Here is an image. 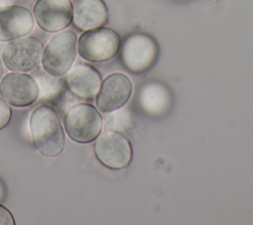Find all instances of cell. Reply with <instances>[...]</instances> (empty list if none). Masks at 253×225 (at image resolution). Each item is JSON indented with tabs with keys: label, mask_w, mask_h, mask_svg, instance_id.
I'll use <instances>...</instances> for the list:
<instances>
[{
	"label": "cell",
	"mask_w": 253,
	"mask_h": 225,
	"mask_svg": "<svg viewBox=\"0 0 253 225\" xmlns=\"http://www.w3.org/2000/svg\"><path fill=\"white\" fill-rule=\"evenodd\" d=\"M94 153L98 161L111 169H123L132 160V147L128 139L111 130H106L96 138Z\"/></svg>",
	"instance_id": "obj_7"
},
{
	"label": "cell",
	"mask_w": 253,
	"mask_h": 225,
	"mask_svg": "<svg viewBox=\"0 0 253 225\" xmlns=\"http://www.w3.org/2000/svg\"><path fill=\"white\" fill-rule=\"evenodd\" d=\"M43 46L35 37H23L4 46L1 59L4 65L14 72H28L38 67L42 60Z\"/></svg>",
	"instance_id": "obj_6"
},
{
	"label": "cell",
	"mask_w": 253,
	"mask_h": 225,
	"mask_svg": "<svg viewBox=\"0 0 253 225\" xmlns=\"http://www.w3.org/2000/svg\"><path fill=\"white\" fill-rule=\"evenodd\" d=\"M120 50V57L124 66L136 74L149 70L156 62L159 54L157 43L145 33L129 35Z\"/></svg>",
	"instance_id": "obj_5"
},
{
	"label": "cell",
	"mask_w": 253,
	"mask_h": 225,
	"mask_svg": "<svg viewBox=\"0 0 253 225\" xmlns=\"http://www.w3.org/2000/svg\"><path fill=\"white\" fill-rule=\"evenodd\" d=\"M77 40L70 30L56 33L42 50L41 63L43 71L53 77L65 75L75 61Z\"/></svg>",
	"instance_id": "obj_2"
},
{
	"label": "cell",
	"mask_w": 253,
	"mask_h": 225,
	"mask_svg": "<svg viewBox=\"0 0 253 225\" xmlns=\"http://www.w3.org/2000/svg\"><path fill=\"white\" fill-rule=\"evenodd\" d=\"M106 130L125 133L130 130L132 126V118L130 112L126 108H119L108 112L105 118Z\"/></svg>",
	"instance_id": "obj_15"
},
{
	"label": "cell",
	"mask_w": 253,
	"mask_h": 225,
	"mask_svg": "<svg viewBox=\"0 0 253 225\" xmlns=\"http://www.w3.org/2000/svg\"><path fill=\"white\" fill-rule=\"evenodd\" d=\"M3 75V63H2V59H0V80L2 78Z\"/></svg>",
	"instance_id": "obj_18"
},
{
	"label": "cell",
	"mask_w": 253,
	"mask_h": 225,
	"mask_svg": "<svg viewBox=\"0 0 253 225\" xmlns=\"http://www.w3.org/2000/svg\"><path fill=\"white\" fill-rule=\"evenodd\" d=\"M121 49L119 34L106 27L84 31L77 40L79 56L91 62H105L114 58Z\"/></svg>",
	"instance_id": "obj_4"
},
{
	"label": "cell",
	"mask_w": 253,
	"mask_h": 225,
	"mask_svg": "<svg viewBox=\"0 0 253 225\" xmlns=\"http://www.w3.org/2000/svg\"><path fill=\"white\" fill-rule=\"evenodd\" d=\"M40 95L36 79L25 72H9L0 80V96L17 108L34 104Z\"/></svg>",
	"instance_id": "obj_8"
},
{
	"label": "cell",
	"mask_w": 253,
	"mask_h": 225,
	"mask_svg": "<svg viewBox=\"0 0 253 225\" xmlns=\"http://www.w3.org/2000/svg\"><path fill=\"white\" fill-rule=\"evenodd\" d=\"M12 117V110L10 105L0 96V130L5 128Z\"/></svg>",
	"instance_id": "obj_16"
},
{
	"label": "cell",
	"mask_w": 253,
	"mask_h": 225,
	"mask_svg": "<svg viewBox=\"0 0 253 225\" xmlns=\"http://www.w3.org/2000/svg\"><path fill=\"white\" fill-rule=\"evenodd\" d=\"M0 225H15V219L11 211L0 203Z\"/></svg>",
	"instance_id": "obj_17"
},
{
	"label": "cell",
	"mask_w": 253,
	"mask_h": 225,
	"mask_svg": "<svg viewBox=\"0 0 253 225\" xmlns=\"http://www.w3.org/2000/svg\"><path fill=\"white\" fill-rule=\"evenodd\" d=\"M67 136L78 144H87L96 140L101 134L103 119L92 104L78 103L71 106L63 118Z\"/></svg>",
	"instance_id": "obj_3"
},
{
	"label": "cell",
	"mask_w": 253,
	"mask_h": 225,
	"mask_svg": "<svg viewBox=\"0 0 253 225\" xmlns=\"http://www.w3.org/2000/svg\"><path fill=\"white\" fill-rule=\"evenodd\" d=\"M32 142L43 157L55 158L65 147V132L56 111L47 105L36 107L29 119Z\"/></svg>",
	"instance_id": "obj_1"
},
{
	"label": "cell",
	"mask_w": 253,
	"mask_h": 225,
	"mask_svg": "<svg viewBox=\"0 0 253 225\" xmlns=\"http://www.w3.org/2000/svg\"><path fill=\"white\" fill-rule=\"evenodd\" d=\"M34 25V16L28 8L15 4L0 7V42L26 37L32 32Z\"/></svg>",
	"instance_id": "obj_11"
},
{
	"label": "cell",
	"mask_w": 253,
	"mask_h": 225,
	"mask_svg": "<svg viewBox=\"0 0 253 225\" xmlns=\"http://www.w3.org/2000/svg\"><path fill=\"white\" fill-rule=\"evenodd\" d=\"M64 83L69 91L79 99L92 100L100 89L102 77L94 66L78 62L66 72Z\"/></svg>",
	"instance_id": "obj_12"
},
{
	"label": "cell",
	"mask_w": 253,
	"mask_h": 225,
	"mask_svg": "<svg viewBox=\"0 0 253 225\" xmlns=\"http://www.w3.org/2000/svg\"><path fill=\"white\" fill-rule=\"evenodd\" d=\"M109 19V10L104 0H74L73 25L80 31L103 27Z\"/></svg>",
	"instance_id": "obj_13"
},
{
	"label": "cell",
	"mask_w": 253,
	"mask_h": 225,
	"mask_svg": "<svg viewBox=\"0 0 253 225\" xmlns=\"http://www.w3.org/2000/svg\"><path fill=\"white\" fill-rule=\"evenodd\" d=\"M132 91L130 79L122 72L109 74L101 83L96 95V106L99 111L108 113L122 108L129 99Z\"/></svg>",
	"instance_id": "obj_10"
},
{
	"label": "cell",
	"mask_w": 253,
	"mask_h": 225,
	"mask_svg": "<svg viewBox=\"0 0 253 225\" xmlns=\"http://www.w3.org/2000/svg\"><path fill=\"white\" fill-rule=\"evenodd\" d=\"M33 16L44 32H60L72 23L73 4L70 0H37Z\"/></svg>",
	"instance_id": "obj_9"
},
{
	"label": "cell",
	"mask_w": 253,
	"mask_h": 225,
	"mask_svg": "<svg viewBox=\"0 0 253 225\" xmlns=\"http://www.w3.org/2000/svg\"><path fill=\"white\" fill-rule=\"evenodd\" d=\"M136 98L139 108L152 117L164 115L171 107V92L165 85L158 82L142 85Z\"/></svg>",
	"instance_id": "obj_14"
}]
</instances>
